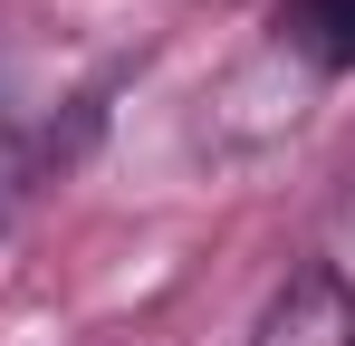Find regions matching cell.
<instances>
[{"label":"cell","instance_id":"cell-1","mask_svg":"<svg viewBox=\"0 0 355 346\" xmlns=\"http://www.w3.org/2000/svg\"><path fill=\"white\" fill-rule=\"evenodd\" d=\"M250 346H355V288L336 260H307L279 279V298L259 308Z\"/></svg>","mask_w":355,"mask_h":346},{"label":"cell","instance_id":"cell-2","mask_svg":"<svg viewBox=\"0 0 355 346\" xmlns=\"http://www.w3.org/2000/svg\"><path fill=\"white\" fill-rule=\"evenodd\" d=\"M279 49L297 67H355V0H288L279 10Z\"/></svg>","mask_w":355,"mask_h":346}]
</instances>
